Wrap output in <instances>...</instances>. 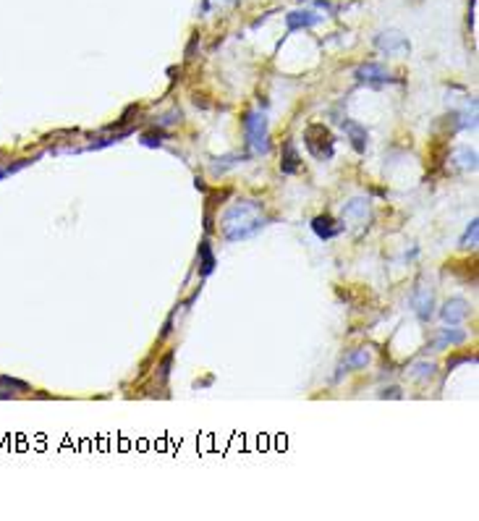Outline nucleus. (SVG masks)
Instances as JSON below:
<instances>
[{
	"label": "nucleus",
	"mask_w": 479,
	"mask_h": 521,
	"mask_svg": "<svg viewBox=\"0 0 479 521\" xmlns=\"http://www.w3.org/2000/svg\"><path fill=\"white\" fill-rule=\"evenodd\" d=\"M267 220L262 215V202L257 200H241L236 204H231L223 218H220V228H223V236L228 241H244V238H252L254 233H260Z\"/></svg>",
	"instance_id": "obj_1"
},
{
	"label": "nucleus",
	"mask_w": 479,
	"mask_h": 521,
	"mask_svg": "<svg viewBox=\"0 0 479 521\" xmlns=\"http://www.w3.org/2000/svg\"><path fill=\"white\" fill-rule=\"evenodd\" d=\"M244 134H246V144L254 154H267L270 152V134H267V118L260 110H246L244 113Z\"/></svg>",
	"instance_id": "obj_2"
},
{
	"label": "nucleus",
	"mask_w": 479,
	"mask_h": 521,
	"mask_svg": "<svg viewBox=\"0 0 479 521\" xmlns=\"http://www.w3.org/2000/svg\"><path fill=\"white\" fill-rule=\"evenodd\" d=\"M304 144L314 160H330L336 152V139L325 123H311L304 131Z\"/></svg>",
	"instance_id": "obj_3"
},
{
	"label": "nucleus",
	"mask_w": 479,
	"mask_h": 521,
	"mask_svg": "<svg viewBox=\"0 0 479 521\" xmlns=\"http://www.w3.org/2000/svg\"><path fill=\"white\" fill-rule=\"evenodd\" d=\"M354 76H356V82L367 84V87H374V89H380L385 84L398 82L393 73L388 71L385 66H380V63H364V66H359V69L354 71Z\"/></svg>",
	"instance_id": "obj_4"
},
{
	"label": "nucleus",
	"mask_w": 479,
	"mask_h": 521,
	"mask_svg": "<svg viewBox=\"0 0 479 521\" xmlns=\"http://www.w3.org/2000/svg\"><path fill=\"white\" fill-rule=\"evenodd\" d=\"M411 309L417 312V317L422 322H430L435 315V297L427 285H417L414 294H411Z\"/></svg>",
	"instance_id": "obj_5"
},
{
	"label": "nucleus",
	"mask_w": 479,
	"mask_h": 521,
	"mask_svg": "<svg viewBox=\"0 0 479 521\" xmlns=\"http://www.w3.org/2000/svg\"><path fill=\"white\" fill-rule=\"evenodd\" d=\"M374 48L383 50L385 55H401V53H408V39L401 32H383V35H377V39H374Z\"/></svg>",
	"instance_id": "obj_6"
},
{
	"label": "nucleus",
	"mask_w": 479,
	"mask_h": 521,
	"mask_svg": "<svg viewBox=\"0 0 479 521\" xmlns=\"http://www.w3.org/2000/svg\"><path fill=\"white\" fill-rule=\"evenodd\" d=\"M341 215H343V220L351 225H367V220H370V200L356 197V200L346 202Z\"/></svg>",
	"instance_id": "obj_7"
},
{
	"label": "nucleus",
	"mask_w": 479,
	"mask_h": 521,
	"mask_svg": "<svg viewBox=\"0 0 479 521\" xmlns=\"http://www.w3.org/2000/svg\"><path fill=\"white\" fill-rule=\"evenodd\" d=\"M469 315V304L467 299H448L443 304V309H440V320L445 322V325H458V322H464Z\"/></svg>",
	"instance_id": "obj_8"
},
{
	"label": "nucleus",
	"mask_w": 479,
	"mask_h": 521,
	"mask_svg": "<svg viewBox=\"0 0 479 521\" xmlns=\"http://www.w3.org/2000/svg\"><path fill=\"white\" fill-rule=\"evenodd\" d=\"M309 225H311V231H314V236L323 238V241H330V238L341 236V233H343V228H346L343 223H336L330 215H317Z\"/></svg>",
	"instance_id": "obj_9"
},
{
	"label": "nucleus",
	"mask_w": 479,
	"mask_h": 521,
	"mask_svg": "<svg viewBox=\"0 0 479 521\" xmlns=\"http://www.w3.org/2000/svg\"><path fill=\"white\" fill-rule=\"evenodd\" d=\"M280 170H283L286 176H296L301 170V154H299V150H296V142H293V139H286V142H283Z\"/></svg>",
	"instance_id": "obj_10"
},
{
	"label": "nucleus",
	"mask_w": 479,
	"mask_h": 521,
	"mask_svg": "<svg viewBox=\"0 0 479 521\" xmlns=\"http://www.w3.org/2000/svg\"><path fill=\"white\" fill-rule=\"evenodd\" d=\"M323 21V16L311 11H291L286 13V26L288 32H299V29H309V26H317Z\"/></svg>",
	"instance_id": "obj_11"
},
{
	"label": "nucleus",
	"mask_w": 479,
	"mask_h": 521,
	"mask_svg": "<svg viewBox=\"0 0 479 521\" xmlns=\"http://www.w3.org/2000/svg\"><path fill=\"white\" fill-rule=\"evenodd\" d=\"M464 341H467V333L455 330V325H451V328H443V330L437 333L432 348H435V351H443V348H451V346H461Z\"/></svg>",
	"instance_id": "obj_12"
},
{
	"label": "nucleus",
	"mask_w": 479,
	"mask_h": 521,
	"mask_svg": "<svg viewBox=\"0 0 479 521\" xmlns=\"http://www.w3.org/2000/svg\"><path fill=\"white\" fill-rule=\"evenodd\" d=\"M343 129H346L348 139H351V147H354L356 152H364V150H367V139H370L367 129H364L361 123H356V121H343Z\"/></svg>",
	"instance_id": "obj_13"
},
{
	"label": "nucleus",
	"mask_w": 479,
	"mask_h": 521,
	"mask_svg": "<svg viewBox=\"0 0 479 521\" xmlns=\"http://www.w3.org/2000/svg\"><path fill=\"white\" fill-rule=\"evenodd\" d=\"M199 265H202V275H204V278L213 273V270H215V265H217L215 251H213V244H210L207 238H204L202 244H199Z\"/></svg>",
	"instance_id": "obj_14"
},
{
	"label": "nucleus",
	"mask_w": 479,
	"mask_h": 521,
	"mask_svg": "<svg viewBox=\"0 0 479 521\" xmlns=\"http://www.w3.org/2000/svg\"><path fill=\"white\" fill-rule=\"evenodd\" d=\"M370 364V351L367 348H359L354 354H348L343 362H341V372H351V369H361Z\"/></svg>",
	"instance_id": "obj_15"
},
{
	"label": "nucleus",
	"mask_w": 479,
	"mask_h": 521,
	"mask_svg": "<svg viewBox=\"0 0 479 521\" xmlns=\"http://www.w3.org/2000/svg\"><path fill=\"white\" fill-rule=\"evenodd\" d=\"M453 160L464 168V170H474V168H477V150H471V147H461V150H455V152H453Z\"/></svg>",
	"instance_id": "obj_16"
},
{
	"label": "nucleus",
	"mask_w": 479,
	"mask_h": 521,
	"mask_svg": "<svg viewBox=\"0 0 479 521\" xmlns=\"http://www.w3.org/2000/svg\"><path fill=\"white\" fill-rule=\"evenodd\" d=\"M477 236H479V220H477V218H471V223H469L467 225V231H464V236H461V241H458V244H461V247H471V249H474V247H477Z\"/></svg>",
	"instance_id": "obj_17"
},
{
	"label": "nucleus",
	"mask_w": 479,
	"mask_h": 521,
	"mask_svg": "<svg viewBox=\"0 0 479 521\" xmlns=\"http://www.w3.org/2000/svg\"><path fill=\"white\" fill-rule=\"evenodd\" d=\"M432 375H435V364H430V362H419V364H414V367L408 369V378L411 380H430Z\"/></svg>",
	"instance_id": "obj_18"
},
{
	"label": "nucleus",
	"mask_w": 479,
	"mask_h": 521,
	"mask_svg": "<svg viewBox=\"0 0 479 521\" xmlns=\"http://www.w3.org/2000/svg\"><path fill=\"white\" fill-rule=\"evenodd\" d=\"M163 136H165L163 131H150V134L142 136V144L144 147H160V144H163Z\"/></svg>",
	"instance_id": "obj_19"
},
{
	"label": "nucleus",
	"mask_w": 479,
	"mask_h": 521,
	"mask_svg": "<svg viewBox=\"0 0 479 521\" xmlns=\"http://www.w3.org/2000/svg\"><path fill=\"white\" fill-rule=\"evenodd\" d=\"M26 163H29V160H26ZM26 163H21V166H26ZM21 166H13V168H8V170H0V178L6 176V173H13V170H16V168H21Z\"/></svg>",
	"instance_id": "obj_20"
},
{
	"label": "nucleus",
	"mask_w": 479,
	"mask_h": 521,
	"mask_svg": "<svg viewBox=\"0 0 479 521\" xmlns=\"http://www.w3.org/2000/svg\"><path fill=\"white\" fill-rule=\"evenodd\" d=\"M228 3H233V0H228Z\"/></svg>",
	"instance_id": "obj_21"
}]
</instances>
